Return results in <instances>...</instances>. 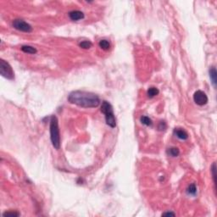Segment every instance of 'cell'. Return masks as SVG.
<instances>
[{"instance_id":"cell-16","label":"cell","mask_w":217,"mask_h":217,"mask_svg":"<svg viewBox=\"0 0 217 217\" xmlns=\"http://www.w3.org/2000/svg\"><path fill=\"white\" fill-rule=\"evenodd\" d=\"M79 46L81 48L84 49H90L91 47L92 46V42H91L90 41H82V42L79 43Z\"/></svg>"},{"instance_id":"cell-19","label":"cell","mask_w":217,"mask_h":217,"mask_svg":"<svg viewBox=\"0 0 217 217\" xmlns=\"http://www.w3.org/2000/svg\"><path fill=\"white\" fill-rule=\"evenodd\" d=\"M166 127H167V125H166V123H165V121H160V124H159V130L160 131H164V130H165L166 129Z\"/></svg>"},{"instance_id":"cell-7","label":"cell","mask_w":217,"mask_h":217,"mask_svg":"<svg viewBox=\"0 0 217 217\" xmlns=\"http://www.w3.org/2000/svg\"><path fill=\"white\" fill-rule=\"evenodd\" d=\"M69 17L73 21H77V20L84 19L85 16H84L83 12H82L80 10H73L69 13Z\"/></svg>"},{"instance_id":"cell-13","label":"cell","mask_w":217,"mask_h":217,"mask_svg":"<svg viewBox=\"0 0 217 217\" xmlns=\"http://www.w3.org/2000/svg\"><path fill=\"white\" fill-rule=\"evenodd\" d=\"M98 45H99V47H100L102 49H104V50H108V49H109V48H110V43L108 42V41L105 40V39L101 40V41L99 42Z\"/></svg>"},{"instance_id":"cell-1","label":"cell","mask_w":217,"mask_h":217,"mask_svg":"<svg viewBox=\"0 0 217 217\" xmlns=\"http://www.w3.org/2000/svg\"><path fill=\"white\" fill-rule=\"evenodd\" d=\"M68 101L82 108H95L100 104V99L97 94L80 90L71 92L68 96Z\"/></svg>"},{"instance_id":"cell-12","label":"cell","mask_w":217,"mask_h":217,"mask_svg":"<svg viewBox=\"0 0 217 217\" xmlns=\"http://www.w3.org/2000/svg\"><path fill=\"white\" fill-rule=\"evenodd\" d=\"M160 91L158 88H154V87H152V88H149L147 92V94L148 96V98H154L155 96H157L159 94Z\"/></svg>"},{"instance_id":"cell-2","label":"cell","mask_w":217,"mask_h":217,"mask_svg":"<svg viewBox=\"0 0 217 217\" xmlns=\"http://www.w3.org/2000/svg\"><path fill=\"white\" fill-rule=\"evenodd\" d=\"M50 138L54 148L59 149L60 148V134L59 121L56 115H52L50 118Z\"/></svg>"},{"instance_id":"cell-18","label":"cell","mask_w":217,"mask_h":217,"mask_svg":"<svg viewBox=\"0 0 217 217\" xmlns=\"http://www.w3.org/2000/svg\"><path fill=\"white\" fill-rule=\"evenodd\" d=\"M211 171H212V176H213L214 182H215V184H216V163H213L212 167H211Z\"/></svg>"},{"instance_id":"cell-14","label":"cell","mask_w":217,"mask_h":217,"mask_svg":"<svg viewBox=\"0 0 217 217\" xmlns=\"http://www.w3.org/2000/svg\"><path fill=\"white\" fill-rule=\"evenodd\" d=\"M187 193L190 194V195H195L197 193V187H196V185L195 184H191L188 186L187 187Z\"/></svg>"},{"instance_id":"cell-3","label":"cell","mask_w":217,"mask_h":217,"mask_svg":"<svg viewBox=\"0 0 217 217\" xmlns=\"http://www.w3.org/2000/svg\"><path fill=\"white\" fill-rule=\"evenodd\" d=\"M101 112L103 114H104L106 124L108 125V127H110L111 128H115L116 127V119H115V114H114L113 107L108 102L104 101L102 103Z\"/></svg>"},{"instance_id":"cell-5","label":"cell","mask_w":217,"mask_h":217,"mask_svg":"<svg viewBox=\"0 0 217 217\" xmlns=\"http://www.w3.org/2000/svg\"><path fill=\"white\" fill-rule=\"evenodd\" d=\"M13 26L20 32H27L30 33L32 32V27L30 24H28L27 22H26L23 20H15L13 21Z\"/></svg>"},{"instance_id":"cell-11","label":"cell","mask_w":217,"mask_h":217,"mask_svg":"<svg viewBox=\"0 0 217 217\" xmlns=\"http://www.w3.org/2000/svg\"><path fill=\"white\" fill-rule=\"evenodd\" d=\"M167 154L171 156V157H177L180 154V150L177 148H170L167 150Z\"/></svg>"},{"instance_id":"cell-15","label":"cell","mask_w":217,"mask_h":217,"mask_svg":"<svg viewBox=\"0 0 217 217\" xmlns=\"http://www.w3.org/2000/svg\"><path fill=\"white\" fill-rule=\"evenodd\" d=\"M141 122L145 125V126H148V127H151L153 122H152V120L148 117V116H142L141 117Z\"/></svg>"},{"instance_id":"cell-20","label":"cell","mask_w":217,"mask_h":217,"mask_svg":"<svg viewBox=\"0 0 217 217\" xmlns=\"http://www.w3.org/2000/svg\"><path fill=\"white\" fill-rule=\"evenodd\" d=\"M162 216H175V213L173 212H166V213H164Z\"/></svg>"},{"instance_id":"cell-8","label":"cell","mask_w":217,"mask_h":217,"mask_svg":"<svg viewBox=\"0 0 217 217\" xmlns=\"http://www.w3.org/2000/svg\"><path fill=\"white\" fill-rule=\"evenodd\" d=\"M174 134L179 138V139H181V140H187V138H188V135H187V133L184 131V130H182V129H180V128H178V129H175V131H174Z\"/></svg>"},{"instance_id":"cell-17","label":"cell","mask_w":217,"mask_h":217,"mask_svg":"<svg viewBox=\"0 0 217 217\" xmlns=\"http://www.w3.org/2000/svg\"><path fill=\"white\" fill-rule=\"evenodd\" d=\"M20 214L16 211H6L3 214V216H19Z\"/></svg>"},{"instance_id":"cell-10","label":"cell","mask_w":217,"mask_h":217,"mask_svg":"<svg viewBox=\"0 0 217 217\" xmlns=\"http://www.w3.org/2000/svg\"><path fill=\"white\" fill-rule=\"evenodd\" d=\"M21 50H22L24 53H26V54H35L36 52H37V50H36L34 47L28 46V45L22 46V47H21Z\"/></svg>"},{"instance_id":"cell-6","label":"cell","mask_w":217,"mask_h":217,"mask_svg":"<svg viewBox=\"0 0 217 217\" xmlns=\"http://www.w3.org/2000/svg\"><path fill=\"white\" fill-rule=\"evenodd\" d=\"M193 100L198 105L203 106L208 103V97L204 92L198 90L196 91L193 94Z\"/></svg>"},{"instance_id":"cell-4","label":"cell","mask_w":217,"mask_h":217,"mask_svg":"<svg viewBox=\"0 0 217 217\" xmlns=\"http://www.w3.org/2000/svg\"><path fill=\"white\" fill-rule=\"evenodd\" d=\"M0 74L2 76L8 80H14L15 79V73L11 65L3 59L0 60Z\"/></svg>"},{"instance_id":"cell-9","label":"cell","mask_w":217,"mask_h":217,"mask_svg":"<svg viewBox=\"0 0 217 217\" xmlns=\"http://www.w3.org/2000/svg\"><path fill=\"white\" fill-rule=\"evenodd\" d=\"M210 79L212 81V83H213L214 87L216 88L217 83V71L216 69L214 66L210 69Z\"/></svg>"}]
</instances>
